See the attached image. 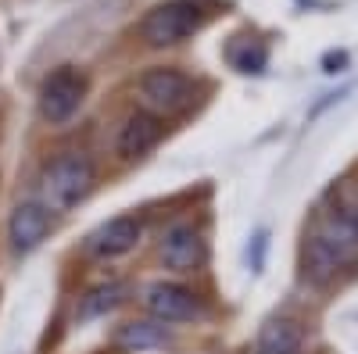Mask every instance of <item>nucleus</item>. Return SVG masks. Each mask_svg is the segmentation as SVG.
Listing matches in <instances>:
<instances>
[{
  "instance_id": "obj_1",
  "label": "nucleus",
  "mask_w": 358,
  "mask_h": 354,
  "mask_svg": "<svg viewBox=\"0 0 358 354\" xmlns=\"http://www.w3.org/2000/svg\"><path fill=\"white\" fill-rule=\"evenodd\" d=\"M358 265V219L348 208L322 212L305 244V276L315 286H330L337 272Z\"/></svg>"
},
{
  "instance_id": "obj_2",
  "label": "nucleus",
  "mask_w": 358,
  "mask_h": 354,
  "mask_svg": "<svg viewBox=\"0 0 358 354\" xmlns=\"http://www.w3.org/2000/svg\"><path fill=\"white\" fill-rule=\"evenodd\" d=\"M208 0H165L140 22V36L151 47H176L208 22Z\"/></svg>"
},
{
  "instance_id": "obj_3",
  "label": "nucleus",
  "mask_w": 358,
  "mask_h": 354,
  "mask_svg": "<svg viewBox=\"0 0 358 354\" xmlns=\"http://www.w3.org/2000/svg\"><path fill=\"white\" fill-rule=\"evenodd\" d=\"M97 168L86 154H65L47 165L43 172V208L50 212H69L79 204L90 190H94Z\"/></svg>"
},
{
  "instance_id": "obj_4",
  "label": "nucleus",
  "mask_w": 358,
  "mask_h": 354,
  "mask_svg": "<svg viewBox=\"0 0 358 354\" xmlns=\"http://www.w3.org/2000/svg\"><path fill=\"white\" fill-rule=\"evenodd\" d=\"M86 75L72 65H62V68H54L43 86H40V115L47 118L50 126H65L69 118L79 111L83 97H86Z\"/></svg>"
},
{
  "instance_id": "obj_5",
  "label": "nucleus",
  "mask_w": 358,
  "mask_h": 354,
  "mask_svg": "<svg viewBox=\"0 0 358 354\" xmlns=\"http://www.w3.org/2000/svg\"><path fill=\"white\" fill-rule=\"evenodd\" d=\"M140 97L151 115H176L194 101V82L179 68H151L140 75Z\"/></svg>"
},
{
  "instance_id": "obj_6",
  "label": "nucleus",
  "mask_w": 358,
  "mask_h": 354,
  "mask_svg": "<svg viewBox=\"0 0 358 354\" xmlns=\"http://www.w3.org/2000/svg\"><path fill=\"white\" fill-rule=\"evenodd\" d=\"M143 304L162 322H190L201 315L197 293L183 283H151L143 290Z\"/></svg>"
},
{
  "instance_id": "obj_7",
  "label": "nucleus",
  "mask_w": 358,
  "mask_h": 354,
  "mask_svg": "<svg viewBox=\"0 0 358 354\" xmlns=\"http://www.w3.org/2000/svg\"><path fill=\"white\" fill-rule=\"evenodd\" d=\"M208 258V247H204V236L187 226V222H179L165 233V240H162V261L169 265L172 272H197L201 265Z\"/></svg>"
},
{
  "instance_id": "obj_8",
  "label": "nucleus",
  "mask_w": 358,
  "mask_h": 354,
  "mask_svg": "<svg viewBox=\"0 0 358 354\" xmlns=\"http://www.w3.org/2000/svg\"><path fill=\"white\" fill-rule=\"evenodd\" d=\"M54 219H50V208H43V204H18V208L11 212V222H8V233H11V247L18 254L25 251H36L47 233H50Z\"/></svg>"
},
{
  "instance_id": "obj_9",
  "label": "nucleus",
  "mask_w": 358,
  "mask_h": 354,
  "mask_svg": "<svg viewBox=\"0 0 358 354\" xmlns=\"http://www.w3.org/2000/svg\"><path fill=\"white\" fill-rule=\"evenodd\" d=\"M140 233H143V226H140L136 215H118L90 236V251L101 254V258H118V254H126L140 244Z\"/></svg>"
},
{
  "instance_id": "obj_10",
  "label": "nucleus",
  "mask_w": 358,
  "mask_h": 354,
  "mask_svg": "<svg viewBox=\"0 0 358 354\" xmlns=\"http://www.w3.org/2000/svg\"><path fill=\"white\" fill-rule=\"evenodd\" d=\"M162 133H165V126H162L158 115L136 111V115H129V122L122 126V133H118V154L122 158H140L147 151H155Z\"/></svg>"
},
{
  "instance_id": "obj_11",
  "label": "nucleus",
  "mask_w": 358,
  "mask_h": 354,
  "mask_svg": "<svg viewBox=\"0 0 358 354\" xmlns=\"http://www.w3.org/2000/svg\"><path fill=\"white\" fill-rule=\"evenodd\" d=\"M255 354H301V330H297V322H290V318L265 322L258 333Z\"/></svg>"
},
{
  "instance_id": "obj_12",
  "label": "nucleus",
  "mask_w": 358,
  "mask_h": 354,
  "mask_svg": "<svg viewBox=\"0 0 358 354\" xmlns=\"http://www.w3.org/2000/svg\"><path fill=\"white\" fill-rule=\"evenodd\" d=\"M122 297H126V286L122 283H101V286H94L83 297V304H79V318H97V315H108L111 308H118L122 304Z\"/></svg>"
},
{
  "instance_id": "obj_13",
  "label": "nucleus",
  "mask_w": 358,
  "mask_h": 354,
  "mask_svg": "<svg viewBox=\"0 0 358 354\" xmlns=\"http://www.w3.org/2000/svg\"><path fill=\"white\" fill-rule=\"evenodd\" d=\"M169 344V333L162 326H155V322H126L122 330H118V347H162Z\"/></svg>"
},
{
  "instance_id": "obj_14",
  "label": "nucleus",
  "mask_w": 358,
  "mask_h": 354,
  "mask_svg": "<svg viewBox=\"0 0 358 354\" xmlns=\"http://www.w3.org/2000/svg\"><path fill=\"white\" fill-rule=\"evenodd\" d=\"M229 61H233V68H241V72H262L265 61H268V50H265L262 43L244 40V43H233Z\"/></svg>"
}]
</instances>
